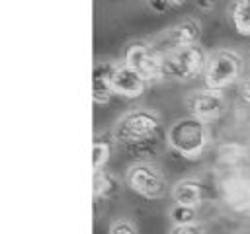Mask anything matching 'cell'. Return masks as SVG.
Returning <instances> with one entry per match:
<instances>
[{"instance_id":"1","label":"cell","mask_w":250,"mask_h":234,"mask_svg":"<svg viewBox=\"0 0 250 234\" xmlns=\"http://www.w3.org/2000/svg\"><path fill=\"white\" fill-rule=\"evenodd\" d=\"M205 53L197 45L180 47L162 53V78L189 80L203 70Z\"/></svg>"},{"instance_id":"2","label":"cell","mask_w":250,"mask_h":234,"mask_svg":"<svg viewBox=\"0 0 250 234\" xmlns=\"http://www.w3.org/2000/svg\"><path fill=\"white\" fill-rule=\"evenodd\" d=\"M205 138L203 121L197 117H184L176 121L168 131L170 146L186 158H197L205 148Z\"/></svg>"},{"instance_id":"3","label":"cell","mask_w":250,"mask_h":234,"mask_svg":"<svg viewBox=\"0 0 250 234\" xmlns=\"http://www.w3.org/2000/svg\"><path fill=\"white\" fill-rule=\"evenodd\" d=\"M242 72V57L234 51H219L205 64V86L207 90H223L230 86Z\"/></svg>"},{"instance_id":"4","label":"cell","mask_w":250,"mask_h":234,"mask_svg":"<svg viewBox=\"0 0 250 234\" xmlns=\"http://www.w3.org/2000/svg\"><path fill=\"white\" fill-rule=\"evenodd\" d=\"M158 131V117L150 111L139 109L127 113L115 127V138L123 144L146 142Z\"/></svg>"},{"instance_id":"5","label":"cell","mask_w":250,"mask_h":234,"mask_svg":"<svg viewBox=\"0 0 250 234\" xmlns=\"http://www.w3.org/2000/svg\"><path fill=\"white\" fill-rule=\"evenodd\" d=\"M125 64L137 70L145 80L162 78V53L145 43H133L125 53Z\"/></svg>"},{"instance_id":"6","label":"cell","mask_w":250,"mask_h":234,"mask_svg":"<svg viewBox=\"0 0 250 234\" xmlns=\"http://www.w3.org/2000/svg\"><path fill=\"white\" fill-rule=\"evenodd\" d=\"M127 181L131 185V189L146 199H156V197H162L164 191H166V181L164 177L150 166H145V164H139V166H133L129 170V176H127Z\"/></svg>"},{"instance_id":"7","label":"cell","mask_w":250,"mask_h":234,"mask_svg":"<svg viewBox=\"0 0 250 234\" xmlns=\"http://www.w3.org/2000/svg\"><path fill=\"white\" fill-rule=\"evenodd\" d=\"M188 107L193 113V117L205 121V119L219 117L223 113L225 101H223V98L215 90H207V92H195V94H191V98L188 99Z\"/></svg>"},{"instance_id":"8","label":"cell","mask_w":250,"mask_h":234,"mask_svg":"<svg viewBox=\"0 0 250 234\" xmlns=\"http://www.w3.org/2000/svg\"><path fill=\"white\" fill-rule=\"evenodd\" d=\"M115 64L111 62H98L92 72V98L96 103H107L113 92V72Z\"/></svg>"},{"instance_id":"9","label":"cell","mask_w":250,"mask_h":234,"mask_svg":"<svg viewBox=\"0 0 250 234\" xmlns=\"http://www.w3.org/2000/svg\"><path fill=\"white\" fill-rule=\"evenodd\" d=\"M143 90H145V78L137 70H133L127 64L115 68V72H113V92L115 94H121L127 98H137L143 94Z\"/></svg>"},{"instance_id":"10","label":"cell","mask_w":250,"mask_h":234,"mask_svg":"<svg viewBox=\"0 0 250 234\" xmlns=\"http://www.w3.org/2000/svg\"><path fill=\"white\" fill-rule=\"evenodd\" d=\"M199 23L195 20H184L178 25L172 27V31L166 37V51L172 49H180V47H189V45H197V37H199Z\"/></svg>"},{"instance_id":"11","label":"cell","mask_w":250,"mask_h":234,"mask_svg":"<svg viewBox=\"0 0 250 234\" xmlns=\"http://www.w3.org/2000/svg\"><path fill=\"white\" fill-rule=\"evenodd\" d=\"M172 197H174L176 205L195 209L201 201V183L195 179H182L174 185Z\"/></svg>"},{"instance_id":"12","label":"cell","mask_w":250,"mask_h":234,"mask_svg":"<svg viewBox=\"0 0 250 234\" xmlns=\"http://www.w3.org/2000/svg\"><path fill=\"white\" fill-rule=\"evenodd\" d=\"M230 20L240 35H250V0H236L230 8Z\"/></svg>"},{"instance_id":"13","label":"cell","mask_w":250,"mask_h":234,"mask_svg":"<svg viewBox=\"0 0 250 234\" xmlns=\"http://www.w3.org/2000/svg\"><path fill=\"white\" fill-rule=\"evenodd\" d=\"M172 220L176 222V226H182V224H193V220H195V209L176 205V207L172 209Z\"/></svg>"},{"instance_id":"14","label":"cell","mask_w":250,"mask_h":234,"mask_svg":"<svg viewBox=\"0 0 250 234\" xmlns=\"http://www.w3.org/2000/svg\"><path fill=\"white\" fill-rule=\"evenodd\" d=\"M107 154H109L107 144H104V142H96L94 144V148H92V168H94V172L102 170V166L107 160Z\"/></svg>"},{"instance_id":"15","label":"cell","mask_w":250,"mask_h":234,"mask_svg":"<svg viewBox=\"0 0 250 234\" xmlns=\"http://www.w3.org/2000/svg\"><path fill=\"white\" fill-rule=\"evenodd\" d=\"M111 185H113V181H111V179H107L102 172H96V176H94V195H96V197H100L102 193L109 191V189H111Z\"/></svg>"},{"instance_id":"16","label":"cell","mask_w":250,"mask_h":234,"mask_svg":"<svg viewBox=\"0 0 250 234\" xmlns=\"http://www.w3.org/2000/svg\"><path fill=\"white\" fill-rule=\"evenodd\" d=\"M109 234H137V230L129 220H115L109 226Z\"/></svg>"},{"instance_id":"17","label":"cell","mask_w":250,"mask_h":234,"mask_svg":"<svg viewBox=\"0 0 250 234\" xmlns=\"http://www.w3.org/2000/svg\"><path fill=\"white\" fill-rule=\"evenodd\" d=\"M172 234H201V230L195 224H182V226H176Z\"/></svg>"},{"instance_id":"18","label":"cell","mask_w":250,"mask_h":234,"mask_svg":"<svg viewBox=\"0 0 250 234\" xmlns=\"http://www.w3.org/2000/svg\"><path fill=\"white\" fill-rule=\"evenodd\" d=\"M148 6H150V10H154V12L162 14V12H166V10H168L170 2H168V0H148Z\"/></svg>"},{"instance_id":"19","label":"cell","mask_w":250,"mask_h":234,"mask_svg":"<svg viewBox=\"0 0 250 234\" xmlns=\"http://www.w3.org/2000/svg\"><path fill=\"white\" fill-rule=\"evenodd\" d=\"M195 4H197L201 10H211V8L217 4V0H195Z\"/></svg>"},{"instance_id":"20","label":"cell","mask_w":250,"mask_h":234,"mask_svg":"<svg viewBox=\"0 0 250 234\" xmlns=\"http://www.w3.org/2000/svg\"><path fill=\"white\" fill-rule=\"evenodd\" d=\"M168 2H170L172 6H182V4L186 2V0H168Z\"/></svg>"}]
</instances>
